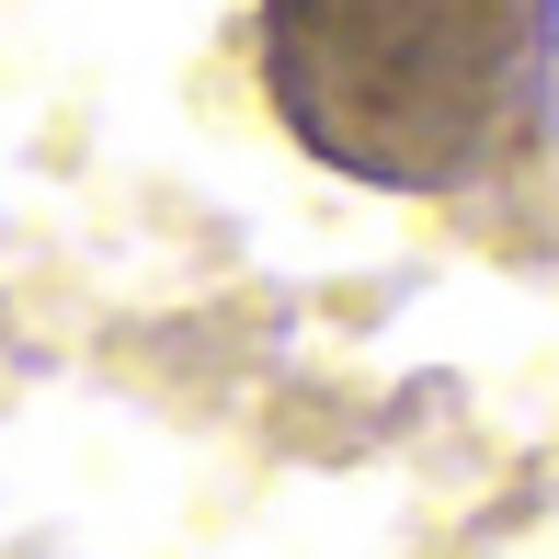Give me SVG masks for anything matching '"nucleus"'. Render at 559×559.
<instances>
[{
	"label": "nucleus",
	"instance_id": "f257e3e1",
	"mask_svg": "<svg viewBox=\"0 0 559 559\" xmlns=\"http://www.w3.org/2000/svg\"><path fill=\"white\" fill-rule=\"evenodd\" d=\"M263 104L366 194H468L559 115V0H263Z\"/></svg>",
	"mask_w": 559,
	"mask_h": 559
}]
</instances>
